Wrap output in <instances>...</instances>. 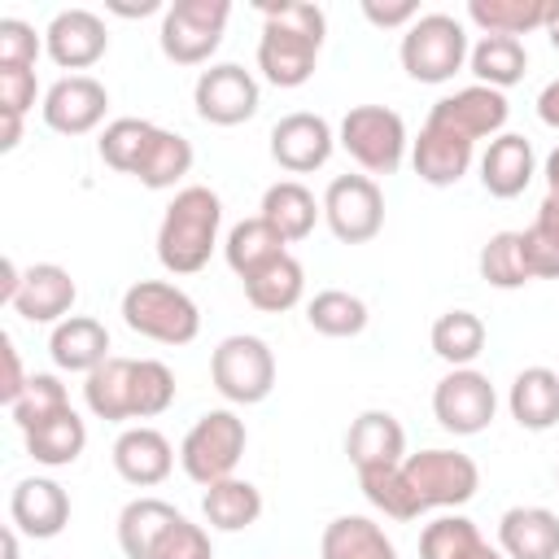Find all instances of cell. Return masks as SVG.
I'll return each instance as SVG.
<instances>
[{
  "label": "cell",
  "instance_id": "6da1fadb",
  "mask_svg": "<svg viewBox=\"0 0 559 559\" xmlns=\"http://www.w3.org/2000/svg\"><path fill=\"white\" fill-rule=\"evenodd\" d=\"M328 35V13L310 0L262 4V39L258 70L271 87H301L319 66V48Z\"/></svg>",
  "mask_w": 559,
  "mask_h": 559
},
{
  "label": "cell",
  "instance_id": "7a4b0ae2",
  "mask_svg": "<svg viewBox=\"0 0 559 559\" xmlns=\"http://www.w3.org/2000/svg\"><path fill=\"white\" fill-rule=\"evenodd\" d=\"M218 227H223L218 192L205 183L179 188L157 223V262L170 275H197L218 249Z\"/></svg>",
  "mask_w": 559,
  "mask_h": 559
},
{
  "label": "cell",
  "instance_id": "3957f363",
  "mask_svg": "<svg viewBox=\"0 0 559 559\" xmlns=\"http://www.w3.org/2000/svg\"><path fill=\"white\" fill-rule=\"evenodd\" d=\"M122 323L157 345H188L201 332L197 301L170 280H135L122 293Z\"/></svg>",
  "mask_w": 559,
  "mask_h": 559
},
{
  "label": "cell",
  "instance_id": "277c9868",
  "mask_svg": "<svg viewBox=\"0 0 559 559\" xmlns=\"http://www.w3.org/2000/svg\"><path fill=\"white\" fill-rule=\"evenodd\" d=\"M467 26L450 13H419L397 44V61L415 83H450L467 66Z\"/></svg>",
  "mask_w": 559,
  "mask_h": 559
},
{
  "label": "cell",
  "instance_id": "5b68a950",
  "mask_svg": "<svg viewBox=\"0 0 559 559\" xmlns=\"http://www.w3.org/2000/svg\"><path fill=\"white\" fill-rule=\"evenodd\" d=\"M249 445V432H245V419L227 406L218 411H205L179 441V467L188 472V480H197L201 489L214 485V480H227L236 476V463Z\"/></svg>",
  "mask_w": 559,
  "mask_h": 559
},
{
  "label": "cell",
  "instance_id": "8992f818",
  "mask_svg": "<svg viewBox=\"0 0 559 559\" xmlns=\"http://www.w3.org/2000/svg\"><path fill=\"white\" fill-rule=\"evenodd\" d=\"M402 476L419 502V511H450V507H463L476 498L480 489V467L472 454L463 450H445V445H432V450H419V454H406L402 459Z\"/></svg>",
  "mask_w": 559,
  "mask_h": 559
},
{
  "label": "cell",
  "instance_id": "52a82bcc",
  "mask_svg": "<svg viewBox=\"0 0 559 559\" xmlns=\"http://www.w3.org/2000/svg\"><path fill=\"white\" fill-rule=\"evenodd\" d=\"M231 4L227 0H175L162 9V26H157V44L162 57L175 66H205L227 31Z\"/></svg>",
  "mask_w": 559,
  "mask_h": 559
},
{
  "label": "cell",
  "instance_id": "ba28073f",
  "mask_svg": "<svg viewBox=\"0 0 559 559\" xmlns=\"http://www.w3.org/2000/svg\"><path fill=\"white\" fill-rule=\"evenodd\" d=\"M336 144L376 179V175H393L402 162H406V122L397 109L389 105H354L345 118H341V131H336Z\"/></svg>",
  "mask_w": 559,
  "mask_h": 559
},
{
  "label": "cell",
  "instance_id": "9c48e42d",
  "mask_svg": "<svg viewBox=\"0 0 559 559\" xmlns=\"http://www.w3.org/2000/svg\"><path fill=\"white\" fill-rule=\"evenodd\" d=\"M210 380L231 406H258L275 389V354L262 336H223L210 354Z\"/></svg>",
  "mask_w": 559,
  "mask_h": 559
},
{
  "label": "cell",
  "instance_id": "30bf717a",
  "mask_svg": "<svg viewBox=\"0 0 559 559\" xmlns=\"http://www.w3.org/2000/svg\"><path fill=\"white\" fill-rule=\"evenodd\" d=\"M432 415L445 432L454 437H476L493 424L498 415V393H493V380L476 367H450L437 389H432Z\"/></svg>",
  "mask_w": 559,
  "mask_h": 559
},
{
  "label": "cell",
  "instance_id": "8fae6325",
  "mask_svg": "<svg viewBox=\"0 0 559 559\" xmlns=\"http://www.w3.org/2000/svg\"><path fill=\"white\" fill-rule=\"evenodd\" d=\"M323 223L341 245H367L384 227V192L371 175H336L323 192Z\"/></svg>",
  "mask_w": 559,
  "mask_h": 559
},
{
  "label": "cell",
  "instance_id": "7c38bea8",
  "mask_svg": "<svg viewBox=\"0 0 559 559\" xmlns=\"http://www.w3.org/2000/svg\"><path fill=\"white\" fill-rule=\"evenodd\" d=\"M192 105H197V118L210 122V127H240V122H249L258 114L262 87L245 66L218 61V66L197 74Z\"/></svg>",
  "mask_w": 559,
  "mask_h": 559
},
{
  "label": "cell",
  "instance_id": "4fadbf2b",
  "mask_svg": "<svg viewBox=\"0 0 559 559\" xmlns=\"http://www.w3.org/2000/svg\"><path fill=\"white\" fill-rule=\"evenodd\" d=\"M507 114H511L507 92L485 87V83H467V87L441 96V100L428 109V122H432V127H445V131H454V135H463V140L476 144V140L502 135Z\"/></svg>",
  "mask_w": 559,
  "mask_h": 559
},
{
  "label": "cell",
  "instance_id": "5bb4252c",
  "mask_svg": "<svg viewBox=\"0 0 559 559\" xmlns=\"http://www.w3.org/2000/svg\"><path fill=\"white\" fill-rule=\"evenodd\" d=\"M332 148H336V131L323 114L293 109L271 127V157L288 175H310V170L328 166Z\"/></svg>",
  "mask_w": 559,
  "mask_h": 559
},
{
  "label": "cell",
  "instance_id": "9a60e30c",
  "mask_svg": "<svg viewBox=\"0 0 559 559\" xmlns=\"http://www.w3.org/2000/svg\"><path fill=\"white\" fill-rule=\"evenodd\" d=\"M39 109H44V122L57 135H87V131H96L105 122L109 92L92 74H66V79H57L44 92V105Z\"/></svg>",
  "mask_w": 559,
  "mask_h": 559
},
{
  "label": "cell",
  "instance_id": "2e32d148",
  "mask_svg": "<svg viewBox=\"0 0 559 559\" xmlns=\"http://www.w3.org/2000/svg\"><path fill=\"white\" fill-rule=\"evenodd\" d=\"M44 52L61 70H92L109 52L105 17L92 13V9H61V13H52V22L44 31Z\"/></svg>",
  "mask_w": 559,
  "mask_h": 559
},
{
  "label": "cell",
  "instance_id": "e0dca14e",
  "mask_svg": "<svg viewBox=\"0 0 559 559\" xmlns=\"http://www.w3.org/2000/svg\"><path fill=\"white\" fill-rule=\"evenodd\" d=\"M9 520L17 533L48 542L70 524V493L52 476H26L9 493Z\"/></svg>",
  "mask_w": 559,
  "mask_h": 559
},
{
  "label": "cell",
  "instance_id": "ac0fdd59",
  "mask_svg": "<svg viewBox=\"0 0 559 559\" xmlns=\"http://www.w3.org/2000/svg\"><path fill=\"white\" fill-rule=\"evenodd\" d=\"M74 301H79L74 275L66 266H57V262H35V266L22 271V288L13 297V310L26 323H52L57 328L61 319H70Z\"/></svg>",
  "mask_w": 559,
  "mask_h": 559
},
{
  "label": "cell",
  "instance_id": "d6986e66",
  "mask_svg": "<svg viewBox=\"0 0 559 559\" xmlns=\"http://www.w3.org/2000/svg\"><path fill=\"white\" fill-rule=\"evenodd\" d=\"M109 454H114V472H118L127 485H135V489H153V485H162V480L170 476V467H175V450H170V441H166L157 428H148V424H131V428H122Z\"/></svg>",
  "mask_w": 559,
  "mask_h": 559
},
{
  "label": "cell",
  "instance_id": "ffe728a7",
  "mask_svg": "<svg viewBox=\"0 0 559 559\" xmlns=\"http://www.w3.org/2000/svg\"><path fill=\"white\" fill-rule=\"evenodd\" d=\"M472 157H476L472 140L432 122H424V131L411 140V166L428 188H454L472 170Z\"/></svg>",
  "mask_w": 559,
  "mask_h": 559
},
{
  "label": "cell",
  "instance_id": "44dd1931",
  "mask_svg": "<svg viewBox=\"0 0 559 559\" xmlns=\"http://www.w3.org/2000/svg\"><path fill=\"white\" fill-rule=\"evenodd\" d=\"M533 175H537V153H533V144L524 135L502 131V135H493L485 144V153H480V183H485L489 197L511 201V197H520L533 183Z\"/></svg>",
  "mask_w": 559,
  "mask_h": 559
},
{
  "label": "cell",
  "instance_id": "7402d4cb",
  "mask_svg": "<svg viewBox=\"0 0 559 559\" xmlns=\"http://www.w3.org/2000/svg\"><path fill=\"white\" fill-rule=\"evenodd\" d=\"M345 454H349L354 472L397 467L406 459V432H402L397 415H389V411H362L349 424V432H345Z\"/></svg>",
  "mask_w": 559,
  "mask_h": 559
},
{
  "label": "cell",
  "instance_id": "603a6c76",
  "mask_svg": "<svg viewBox=\"0 0 559 559\" xmlns=\"http://www.w3.org/2000/svg\"><path fill=\"white\" fill-rule=\"evenodd\" d=\"M498 550L507 559H559V515L550 507H507Z\"/></svg>",
  "mask_w": 559,
  "mask_h": 559
},
{
  "label": "cell",
  "instance_id": "cb8c5ba5",
  "mask_svg": "<svg viewBox=\"0 0 559 559\" xmlns=\"http://www.w3.org/2000/svg\"><path fill=\"white\" fill-rule=\"evenodd\" d=\"M48 354H52V362H57L61 371H79V376H92L105 358H114V354H109V332H105V323L92 319V314H70V319H61V323L52 328V336H48Z\"/></svg>",
  "mask_w": 559,
  "mask_h": 559
},
{
  "label": "cell",
  "instance_id": "d4e9b609",
  "mask_svg": "<svg viewBox=\"0 0 559 559\" xmlns=\"http://www.w3.org/2000/svg\"><path fill=\"white\" fill-rule=\"evenodd\" d=\"M507 411L520 428L546 432L559 424V371L550 367H524L507 389Z\"/></svg>",
  "mask_w": 559,
  "mask_h": 559
},
{
  "label": "cell",
  "instance_id": "484cf974",
  "mask_svg": "<svg viewBox=\"0 0 559 559\" xmlns=\"http://www.w3.org/2000/svg\"><path fill=\"white\" fill-rule=\"evenodd\" d=\"M288 245L306 240L314 231V223L323 218V201H314V192L301 179H280L262 192V210H258Z\"/></svg>",
  "mask_w": 559,
  "mask_h": 559
},
{
  "label": "cell",
  "instance_id": "4316f807",
  "mask_svg": "<svg viewBox=\"0 0 559 559\" xmlns=\"http://www.w3.org/2000/svg\"><path fill=\"white\" fill-rule=\"evenodd\" d=\"M201 515L210 528L218 533H245L249 524H258L262 515V489L253 480H240V476H227V480H214L205 485L201 493Z\"/></svg>",
  "mask_w": 559,
  "mask_h": 559
},
{
  "label": "cell",
  "instance_id": "83f0119b",
  "mask_svg": "<svg viewBox=\"0 0 559 559\" xmlns=\"http://www.w3.org/2000/svg\"><path fill=\"white\" fill-rule=\"evenodd\" d=\"M179 520V511L166 502V498H131L122 511H118V546L127 559H153V546L162 542V533Z\"/></svg>",
  "mask_w": 559,
  "mask_h": 559
},
{
  "label": "cell",
  "instance_id": "f1b7e54d",
  "mask_svg": "<svg viewBox=\"0 0 559 559\" xmlns=\"http://www.w3.org/2000/svg\"><path fill=\"white\" fill-rule=\"evenodd\" d=\"M319 559H397V546L376 520L336 515L319 537Z\"/></svg>",
  "mask_w": 559,
  "mask_h": 559
},
{
  "label": "cell",
  "instance_id": "f546056e",
  "mask_svg": "<svg viewBox=\"0 0 559 559\" xmlns=\"http://www.w3.org/2000/svg\"><path fill=\"white\" fill-rule=\"evenodd\" d=\"M240 284H245V297H249L253 310H262V314H284V310H293V306L301 301V293H306V271H301V262H297L293 253H280L275 262H266L262 271H253V275L240 280Z\"/></svg>",
  "mask_w": 559,
  "mask_h": 559
},
{
  "label": "cell",
  "instance_id": "4dcf8cb0",
  "mask_svg": "<svg viewBox=\"0 0 559 559\" xmlns=\"http://www.w3.org/2000/svg\"><path fill=\"white\" fill-rule=\"evenodd\" d=\"M131 371L135 358H105L92 376H83V402L96 419L105 424H127L131 419Z\"/></svg>",
  "mask_w": 559,
  "mask_h": 559
},
{
  "label": "cell",
  "instance_id": "1f68e13d",
  "mask_svg": "<svg viewBox=\"0 0 559 559\" xmlns=\"http://www.w3.org/2000/svg\"><path fill=\"white\" fill-rule=\"evenodd\" d=\"M284 245H288V240H284L262 214H253V218H240V223L227 231L223 258H227V266H231L240 280H249L253 271H262V266L275 262L280 253H288Z\"/></svg>",
  "mask_w": 559,
  "mask_h": 559
},
{
  "label": "cell",
  "instance_id": "d6a6232c",
  "mask_svg": "<svg viewBox=\"0 0 559 559\" xmlns=\"http://www.w3.org/2000/svg\"><path fill=\"white\" fill-rule=\"evenodd\" d=\"M467 70L476 74V83L507 92L511 83L524 79L528 48H524V39H511V35H480L472 44V52H467Z\"/></svg>",
  "mask_w": 559,
  "mask_h": 559
},
{
  "label": "cell",
  "instance_id": "836d02e7",
  "mask_svg": "<svg viewBox=\"0 0 559 559\" xmlns=\"http://www.w3.org/2000/svg\"><path fill=\"white\" fill-rule=\"evenodd\" d=\"M22 437H26V454H31L39 467H70V463L83 454V445H87V424H83L79 411L70 406V411L44 419L39 428H31V432H22Z\"/></svg>",
  "mask_w": 559,
  "mask_h": 559
},
{
  "label": "cell",
  "instance_id": "e575fe53",
  "mask_svg": "<svg viewBox=\"0 0 559 559\" xmlns=\"http://www.w3.org/2000/svg\"><path fill=\"white\" fill-rule=\"evenodd\" d=\"M485 319L476 310H445L437 314L428 341H432V354L450 367H472L480 354H485Z\"/></svg>",
  "mask_w": 559,
  "mask_h": 559
},
{
  "label": "cell",
  "instance_id": "d590c367",
  "mask_svg": "<svg viewBox=\"0 0 559 559\" xmlns=\"http://www.w3.org/2000/svg\"><path fill=\"white\" fill-rule=\"evenodd\" d=\"M550 13V0H467V22L480 26V35H528L542 31Z\"/></svg>",
  "mask_w": 559,
  "mask_h": 559
},
{
  "label": "cell",
  "instance_id": "8d00e7d4",
  "mask_svg": "<svg viewBox=\"0 0 559 559\" xmlns=\"http://www.w3.org/2000/svg\"><path fill=\"white\" fill-rule=\"evenodd\" d=\"M367 301L358 293H345V288H323L306 301V323L319 332V336H332V341H345V336H358L367 328Z\"/></svg>",
  "mask_w": 559,
  "mask_h": 559
},
{
  "label": "cell",
  "instance_id": "74e56055",
  "mask_svg": "<svg viewBox=\"0 0 559 559\" xmlns=\"http://www.w3.org/2000/svg\"><path fill=\"white\" fill-rule=\"evenodd\" d=\"M153 135H157V127L148 118H114V122H105V131L96 140V153H100V162L109 170L135 175L144 153H148V144H153Z\"/></svg>",
  "mask_w": 559,
  "mask_h": 559
},
{
  "label": "cell",
  "instance_id": "f35d334b",
  "mask_svg": "<svg viewBox=\"0 0 559 559\" xmlns=\"http://www.w3.org/2000/svg\"><path fill=\"white\" fill-rule=\"evenodd\" d=\"M476 266H480V280H485L489 288H502V293L533 284V271H528V262H524L520 231H493V236L480 245Z\"/></svg>",
  "mask_w": 559,
  "mask_h": 559
},
{
  "label": "cell",
  "instance_id": "ab89813d",
  "mask_svg": "<svg viewBox=\"0 0 559 559\" xmlns=\"http://www.w3.org/2000/svg\"><path fill=\"white\" fill-rule=\"evenodd\" d=\"M188 170H192V144H188L179 131L157 127V135H153V144H148L140 170H135V179H140L144 188L162 192V188H175Z\"/></svg>",
  "mask_w": 559,
  "mask_h": 559
},
{
  "label": "cell",
  "instance_id": "60d3db41",
  "mask_svg": "<svg viewBox=\"0 0 559 559\" xmlns=\"http://www.w3.org/2000/svg\"><path fill=\"white\" fill-rule=\"evenodd\" d=\"M520 245L533 280H559V197L546 192V201L537 205V218L520 231Z\"/></svg>",
  "mask_w": 559,
  "mask_h": 559
},
{
  "label": "cell",
  "instance_id": "b9f144b4",
  "mask_svg": "<svg viewBox=\"0 0 559 559\" xmlns=\"http://www.w3.org/2000/svg\"><path fill=\"white\" fill-rule=\"evenodd\" d=\"M480 546L485 537L467 515H437L419 533V559H472Z\"/></svg>",
  "mask_w": 559,
  "mask_h": 559
},
{
  "label": "cell",
  "instance_id": "7bdbcfd3",
  "mask_svg": "<svg viewBox=\"0 0 559 559\" xmlns=\"http://www.w3.org/2000/svg\"><path fill=\"white\" fill-rule=\"evenodd\" d=\"M175 402V371L157 358H135L131 371V419H157Z\"/></svg>",
  "mask_w": 559,
  "mask_h": 559
},
{
  "label": "cell",
  "instance_id": "ee69618b",
  "mask_svg": "<svg viewBox=\"0 0 559 559\" xmlns=\"http://www.w3.org/2000/svg\"><path fill=\"white\" fill-rule=\"evenodd\" d=\"M61 411H70V393H66V384H61L52 371H35L31 384H26V393L9 406V415H13V424H17L22 432L39 428L44 419H52V415H61Z\"/></svg>",
  "mask_w": 559,
  "mask_h": 559
},
{
  "label": "cell",
  "instance_id": "f6af8a7d",
  "mask_svg": "<svg viewBox=\"0 0 559 559\" xmlns=\"http://www.w3.org/2000/svg\"><path fill=\"white\" fill-rule=\"evenodd\" d=\"M358 485H362L367 502H371L376 511H384L389 520H415V515H424L419 502H415V493H411V485H406V476H402V463H397V467L358 472Z\"/></svg>",
  "mask_w": 559,
  "mask_h": 559
},
{
  "label": "cell",
  "instance_id": "bcb514c9",
  "mask_svg": "<svg viewBox=\"0 0 559 559\" xmlns=\"http://www.w3.org/2000/svg\"><path fill=\"white\" fill-rule=\"evenodd\" d=\"M39 52H44V35H35L31 22H22V17H0V66L35 70Z\"/></svg>",
  "mask_w": 559,
  "mask_h": 559
},
{
  "label": "cell",
  "instance_id": "7dc6e473",
  "mask_svg": "<svg viewBox=\"0 0 559 559\" xmlns=\"http://www.w3.org/2000/svg\"><path fill=\"white\" fill-rule=\"evenodd\" d=\"M153 559H214V546H210V533L201 524H192L188 515H179L162 542L153 546Z\"/></svg>",
  "mask_w": 559,
  "mask_h": 559
},
{
  "label": "cell",
  "instance_id": "c3c4849f",
  "mask_svg": "<svg viewBox=\"0 0 559 559\" xmlns=\"http://www.w3.org/2000/svg\"><path fill=\"white\" fill-rule=\"evenodd\" d=\"M35 96H39V79H35V70L0 66V109L26 118V109L35 105Z\"/></svg>",
  "mask_w": 559,
  "mask_h": 559
},
{
  "label": "cell",
  "instance_id": "681fc988",
  "mask_svg": "<svg viewBox=\"0 0 559 559\" xmlns=\"http://www.w3.org/2000/svg\"><path fill=\"white\" fill-rule=\"evenodd\" d=\"M362 17L380 31H393V26H411L419 17V4L415 0H393V4H380V0H362Z\"/></svg>",
  "mask_w": 559,
  "mask_h": 559
},
{
  "label": "cell",
  "instance_id": "f907efd6",
  "mask_svg": "<svg viewBox=\"0 0 559 559\" xmlns=\"http://www.w3.org/2000/svg\"><path fill=\"white\" fill-rule=\"evenodd\" d=\"M0 358H4V376H0V402H4V406H13V402L26 393V384H31V376L22 371V358H17L13 336H0Z\"/></svg>",
  "mask_w": 559,
  "mask_h": 559
},
{
  "label": "cell",
  "instance_id": "816d5d0a",
  "mask_svg": "<svg viewBox=\"0 0 559 559\" xmlns=\"http://www.w3.org/2000/svg\"><path fill=\"white\" fill-rule=\"evenodd\" d=\"M537 118L559 131V79H550V83L537 92Z\"/></svg>",
  "mask_w": 559,
  "mask_h": 559
},
{
  "label": "cell",
  "instance_id": "f5cc1de1",
  "mask_svg": "<svg viewBox=\"0 0 559 559\" xmlns=\"http://www.w3.org/2000/svg\"><path fill=\"white\" fill-rule=\"evenodd\" d=\"M22 144V114L0 109V153H13Z\"/></svg>",
  "mask_w": 559,
  "mask_h": 559
},
{
  "label": "cell",
  "instance_id": "db71d44e",
  "mask_svg": "<svg viewBox=\"0 0 559 559\" xmlns=\"http://www.w3.org/2000/svg\"><path fill=\"white\" fill-rule=\"evenodd\" d=\"M17 288H22V266H17L13 258H4V262H0V301H4V306H13Z\"/></svg>",
  "mask_w": 559,
  "mask_h": 559
},
{
  "label": "cell",
  "instance_id": "11a10c76",
  "mask_svg": "<svg viewBox=\"0 0 559 559\" xmlns=\"http://www.w3.org/2000/svg\"><path fill=\"white\" fill-rule=\"evenodd\" d=\"M542 175H546V192H550V197H559V144L546 153V166H542Z\"/></svg>",
  "mask_w": 559,
  "mask_h": 559
},
{
  "label": "cell",
  "instance_id": "9f6ffc18",
  "mask_svg": "<svg viewBox=\"0 0 559 559\" xmlns=\"http://www.w3.org/2000/svg\"><path fill=\"white\" fill-rule=\"evenodd\" d=\"M118 17H144V13H157L162 4L157 0H140V4H109Z\"/></svg>",
  "mask_w": 559,
  "mask_h": 559
},
{
  "label": "cell",
  "instance_id": "6f0895ef",
  "mask_svg": "<svg viewBox=\"0 0 559 559\" xmlns=\"http://www.w3.org/2000/svg\"><path fill=\"white\" fill-rule=\"evenodd\" d=\"M542 31H546V39L559 48V0H550V13H546V26H542Z\"/></svg>",
  "mask_w": 559,
  "mask_h": 559
},
{
  "label": "cell",
  "instance_id": "680465c9",
  "mask_svg": "<svg viewBox=\"0 0 559 559\" xmlns=\"http://www.w3.org/2000/svg\"><path fill=\"white\" fill-rule=\"evenodd\" d=\"M0 542H4V559H17V528H13V524L4 528V537H0Z\"/></svg>",
  "mask_w": 559,
  "mask_h": 559
},
{
  "label": "cell",
  "instance_id": "91938a15",
  "mask_svg": "<svg viewBox=\"0 0 559 559\" xmlns=\"http://www.w3.org/2000/svg\"><path fill=\"white\" fill-rule=\"evenodd\" d=\"M472 559H507V555H502V550H498V546H489V542H485V546H480V550H476V555H472Z\"/></svg>",
  "mask_w": 559,
  "mask_h": 559
},
{
  "label": "cell",
  "instance_id": "94428289",
  "mask_svg": "<svg viewBox=\"0 0 559 559\" xmlns=\"http://www.w3.org/2000/svg\"><path fill=\"white\" fill-rule=\"evenodd\" d=\"M555 480H559V467H555Z\"/></svg>",
  "mask_w": 559,
  "mask_h": 559
}]
</instances>
